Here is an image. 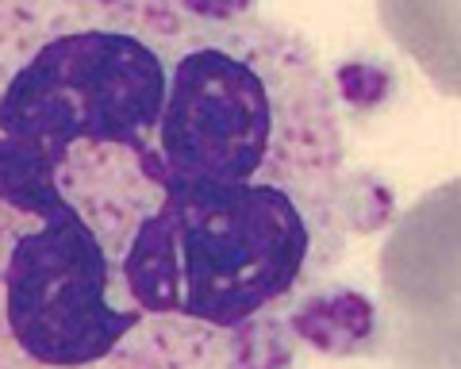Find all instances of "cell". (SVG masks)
Listing matches in <instances>:
<instances>
[{"mask_svg": "<svg viewBox=\"0 0 461 369\" xmlns=\"http://www.w3.org/2000/svg\"><path fill=\"white\" fill-rule=\"evenodd\" d=\"M381 220L323 62L254 0H0V369L369 354Z\"/></svg>", "mask_w": 461, "mask_h": 369, "instance_id": "1", "label": "cell"}, {"mask_svg": "<svg viewBox=\"0 0 461 369\" xmlns=\"http://www.w3.org/2000/svg\"><path fill=\"white\" fill-rule=\"evenodd\" d=\"M373 358L461 369V177L400 212L377 254Z\"/></svg>", "mask_w": 461, "mask_h": 369, "instance_id": "2", "label": "cell"}, {"mask_svg": "<svg viewBox=\"0 0 461 369\" xmlns=\"http://www.w3.org/2000/svg\"><path fill=\"white\" fill-rule=\"evenodd\" d=\"M377 16L435 89L461 96V0H377Z\"/></svg>", "mask_w": 461, "mask_h": 369, "instance_id": "3", "label": "cell"}]
</instances>
